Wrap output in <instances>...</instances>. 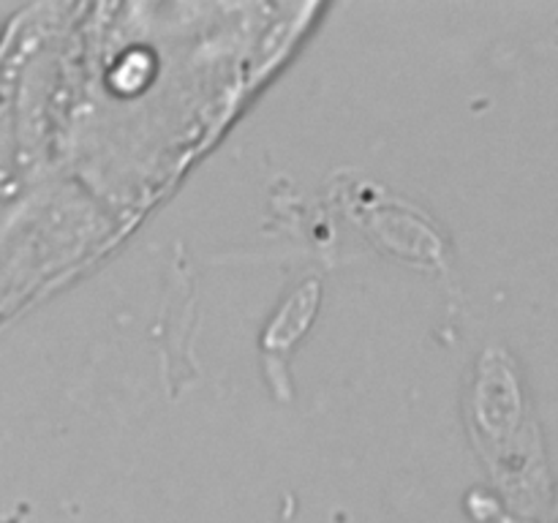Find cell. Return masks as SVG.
<instances>
[{
  "instance_id": "6da1fadb",
  "label": "cell",
  "mask_w": 558,
  "mask_h": 523,
  "mask_svg": "<svg viewBox=\"0 0 558 523\" xmlns=\"http://www.w3.org/2000/svg\"><path fill=\"white\" fill-rule=\"evenodd\" d=\"M316 303H319V283L308 281V287L294 292L292 300L283 305L281 314L276 316V321H272L270 330H267L265 346H289V343L311 325Z\"/></svg>"
}]
</instances>
